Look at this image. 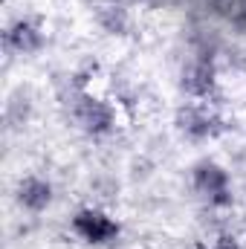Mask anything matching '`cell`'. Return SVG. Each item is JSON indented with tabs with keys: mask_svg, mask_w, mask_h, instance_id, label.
I'll use <instances>...</instances> for the list:
<instances>
[{
	"mask_svg": "<svg viewBox=\"0 0 246 249\" xmlns=\"http://www.w3.org/2000/svg\"><path fill=\"white\" fill-rule=\"evenodd\" d=\"M191 186L211 209H229L235 203L229 171L214 160H203L191 168Z\"/></svg>",
	"mask_w": 246,
	"mask_h": 249,
	"instance_id": "obj_1",
	"label": "cell"
},
{
	"mask_svg": "<svg viewBox=\"0 0 246 249\" xmlns=\"http://www.w3.org/2000/svg\"><path fill=\"white\" fill-rule=\"evenodd\" d=\"M177 124L188 139L194 142H209V139H217L223 130H226V119L209 107V102H191L185 105L183 110L177 113Z\"/></svg>",
	"mask_w": 246,
	"mask_h": 249,
	"instance_id": "obj_2",
	"label": "cell"
},
{
	"mask_svg": "<svg viewBox=\"0 0 246 249\" xmlns=\"http://www.w3.org/2000/svg\"><path fill=\"white\" fill-rule=\"evenodd\" d=\"M72 232H75L81 241H87V244L105 247V244H113V241L119 238L122 226H119V220L110 217L107 212L87 206V209H78V212H75V217H72Z\"/></svg>",
	"mask_w": 246,
	"mask_h": 249,
	"instance_id": "obj_3",
	"label": "cell"
},
{
	"mask_svg": "<svg viewBox=\"0 0 246 249\" xmlns=\"http://www.w3.org/2000/svg\"><path fill=\"white\" fill-rule=\"evenodd\" d=\"M75 119L84 133L90 136H107L116 130V107L105 99H96L90 93H78L75 102Z\"/></svg>",
	"mask_w": 246,
	"mask_h": 249,
	"instance_id": "obj_4",
	"label": "cell"
},
{
	"mask_svg": "<svg viewBox=\"0 0 246 249\" xmlns=\"http://www.w3.org/2000/svg\"><path fill=\"white\" fill-rule=\"evenodd\" d=\"M180 87L188 93V99L209 102V96H214V90H217V64H214V58L194 55L185 64L183 75H180Z\"/></svg>",
	"mask_w": 246,
	"mask_h": 249,
	"instance_id": "obj_5",
	"label": "cell"
},
{
	"mask_svg": "<svg viewBox=\"0 0 246 249\" xmlns=\"http://www.w3.org/2000/svg\"><path fill=\"white\" fill-rule=\"evenodd\" d=\"M3 41H6V47H9L12 53L32 55V53H38V50L47 44V32H44L41 18H35V15H23V18L12 20V23L6 26Z\"/></svg>",
	"mask_w": 246,
	"mask_h": 249,
	"instance_id": "obj_6",
	"label": "cell"
},
{
	"mask_svg": "<svg viewBox=\"0 0 246 249\" xmlns=\"http://www.w3.org/2000/svg\"><path fill=\"white\" fill-rule=\"evenodd\" d=\"M53 197H55V188H53V183L47 177L29 174V177H23L18 183V203H20V209H26L32 214L47 212L50 203H53Z\"/></svg>",
	"mask_w": 246,
	"mask_h": 249,
	"instance_id": "obj_7",
	"label": "cell"
},
{
	"mask_svg": "<svg viewBox=\"0 0 246 249\" xmlns=\"http://www.w3.org/2000/svg\"><path fill=\"white\" fill-rule=\"evenodd\" d=\"M96 20L110 35H124L130 29V15H127V9H124L122 3H105V6H99Z\"/></svg>",
	"mask_w": 246,
	"mask_h": 249,
	"instance_id": "obj_8",
	"label": "cell"
},
{
	"mask_svg": "<svg viewBox=\"0 0 246 249\" xmlns=\"http://www.w3.org/2000/svg\"><path fill=\"white\" fill-rule=\"evenodd\" d=\"M209 249H241V244H238V238H232V235H220Z\"/></svg>",
	"mask_w": 246,
	"mask_h": 249,
	"instance_id": "obj_9",
	"label": "cell"
}]
</instances>
